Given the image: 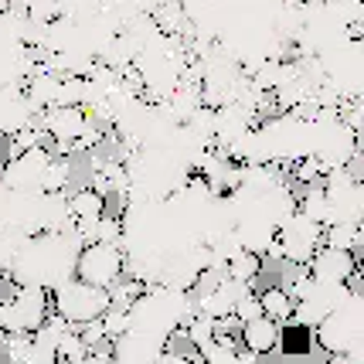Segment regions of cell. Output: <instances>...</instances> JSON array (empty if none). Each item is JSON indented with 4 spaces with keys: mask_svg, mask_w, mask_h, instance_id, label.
<instances>
[{
    "mask_svg": "<svg viewBox=\"0 0 364 364\" xmlns=\"http://www.w3.org/2000/svg\"><path fill=\"white\" fill-rule=\"evenodd\" d=\"M82 235L72 228L65 232H41L21 242L14 262L7 269V279L14 289H45L55 293L62 283L75 279V262L82 252Z\"/></svg>",
    "mask_w": 364,
    "mask_h": 364,
    "instance_id": "obj_1",
    "label": "cell"
},
{
    "mask_svg": "<svg viewBox=\"0 0 364 364\" xmlns=\"http://www.w3.org/2000/svg\"><path fill=\"white\" fill-rule=\"evenodd\" d=\"M198 310L191 293H177V289H164V286H146L136 293V300L127 306V331L143 333L157 344L174 341V333H181L191 323Z\"/></svg>",
    "mask_w": 364,
    "mask_h": 364,
    "instance_id": "obj_2",
    "label": "cell"
},
{
    "mask_svg": "<svg viewBox=\"0 0 364 364\" xmlns=\"http://www.w3.org/2000/svg\"><path fill=\"white\" fill-rule=\"evenodd\" d=\"M320 350H327L333 358L341 354H361L364 350V300L361 289H350V296L333 314L320 320L314 327Z\"/></svg>",
    "mask_w": 364,
    "mask_h": 364,
    "instance_id": "obj_3",
    "label": "cell"
},
{
    "mask_svg": "<svg viewBox=\"0 0 364 364\" xmlns=\"http://www.w3.org/2000/svg\"><path fill=\"white\" fill-rule=\"evenodd\" d=\"M350 289H358V276L348 286H331V283H317L306 272H300L296 283H293V293H289L293 296V320L300 327H317L327 314H333L341 303L348 300Z\"/></svg>",
    "mask_w": 364,
    "mask_h": 364,
    "instance_id": "obj_4",
    "label": "cell"
},
{
    "mask_svg": "<svg viewBox=\"0 0 364 364\" xmlns=\"http://www.w3.org/2000/svg\"><path fill=\"white\" fill-rule=\"evenodd\" d=\"M38 127H41V133L62 150L65 157L92 146L95 136H99L89 109H82V106H55V109L38 116Z\"/></svg>",
    "mask_w": 364,
    "mask_h": 364,
    "instance_id": "obj_5",
    "label": "cell"
},
{
    "mask_svg": "<svg viewBox=\"0 0 364 364\" xmlns=\"http://www.w3.org/2000/svg\"><path fill=\"white\" fill-rule=\"evenodd\" d=\"M109 303L112 300L106 289H95L82 279H68L51 293V314L62 317L75 331V327H85V323H95V320L106 317Z\"/></svg>",
    "mask_w": 364,
    "mask_h": 364,
    "instance_id": "obj_6",
    "label": "cell"
},
{
    "mask_svg": "<svg viewBox=\"0 0 364 364\" xmlns=\"http://www.w3.org/2000/svg\"><path fill=\"white\" fill-rule=\"evenodd\" d=\"M320 245H323V228L296 211V215H289V218L279 225L276 245H272L266 255L283 259V262H289V266H306Z\"/></svg>",
    "mask_w": 364,
    "mask_h": 364,
    "instance_id": "obj_7",
    "label": "cell"
},
{
    "mask_svg": "<svg viewBox=\"0 0 364 364\" xmlns=\"http://www.w3.org/2000/svg\"><path fill=\"white\" fill-rule=\"evenodd\" d=\"M320 191H323V201H327V228L331 225H361L364 191L358 177H350L344 167L327 171Z\"/></svg>",
    "mask_w": 364,
    "mask_h": 364,
    "instance_id": "obj_8",
    "label": "cell"
},
{
    "mask_svg": "<svg viewBox=\"0 0 364 364\" xmlns=\"http://www.w3.org/2000/svg\"><path fill=\"white\" fill-rule=\"evenodd\" d=\"M123 276H127V259H123L119 245H106V242L82 245L79 262H75V279L109 293L116 283H123Z\"/></svg>",
    "mask_w": 364,
    "mask_h": 364,
    "instance_id": "obj_9",
    "label": "cell"
},
{
    "mask_svg": "<svg viewBox=\"0 0 364 364\" xmlns=\"http://www.w3.org/2000/svg\"><path fill=\"white\" fill-rule=\"evenodd\" d=\"M51 317V293L45 289H14V296L0 300V331L34 333Z\"/></svg>",
    "mask_w": 364,
    "mask_h": 364,
    "instance_id": "obj_10",
    "label": "cell"
},
{
    "mask_svg": "<svg viewBox=\"0 0 364 364\" xmlns=\"http://www.w3.org/2000/svg\"><path fill=\"white\" fill-rule=\"evenodd\" d=\"M51 160H55V154L41 143L34 150H24V154H14V157L4 160L0 177H4L7 191H14V194H45V177Z\"/></svg>",
    "mask_w": 364,
    "mask_h": 364,
    "instance_id": "obj_11",
    "label": "cell"
},
{
    "mask_svg": "<svg viewBox=\"0 0 364 364\" xmlns=\"http://www.w3.org/2000/svg\"><path fill=\"white\" fill-rule=\"evenodd\" d=\"M306 276L317 279V283H331V286H348L358 269H361V259L354 252H344V249H331V245H320L314 259L306 262Z\"/></svg>",
    "mask_w": 364,
    "mask_h": 364,
    "instance_id": "obj_12",
    "label": "cell"
},
{
    "mask_svg": "<svg viewBox=\"0 0 364 364\" xmlns=\"http://www.w3.org/2000/svg\"><path fill=\"white\" fill-rule=\"evenodd\" d=\"M245 296H252V286L235 283V279H228V276H218V283L194 303V310L208 320H228V317H235V306L245 300Z\"/></svg>",
    "mask_w": 364,
    "mask_h": 364,
    "instance_id": "obj_13",
    "label": "cell"
},
{
    "mask_svg": "<svg viewBox=\"0 0 364 364\" xmlns=\"http://www.w3.org/2000/svg\"><path fill=\"white\" fill-rule=\"evenodd\" d=\"M38 127V112L31 109L28 95H24V85H14V89H0V136H17L24 129Z\"/></svg>",
    "mask_w": 364,
    "mask_h": 364,
    "instance_id": "obj_14",
    "label": "cell"
},
{
    "mask_svg": "<svg viewBox=\"0 0 364 364\" xmlns=\"http://www.w3.org/2000/svg\"><path fill=\"white\" fill-rule=\"evenodd\" d=\"M164 350H167V344H157V341H150L143 333L123 331L112 341L109 364H157Z\"/></svg>",
    "mask_w": 364,
    "mask_h": 364,
    "instance_id": "obj_15",
    "label": "cell"
},
{
    "mask_svg": "<svg viewBox=\"0 0 364 364\" xmlns=\"http://www.w3.org/2000/svg\"><path fill=\"white\" fill-rule=\"evenodd\" d=\"M68 198V218L75 228H89L95 225L102 215H106V198L99 194L95 188H72V194H65Z\"/></svg>",
    "mask_w": 364,
    "mask_h": 364,
    "instance_id": "obj_16",
    "label": "cell"
},
{
    "mask_svg": "<svg viewBox=\"0 0 364 364\" xmlns=\"http://www.w3.org/2000/svg\"><path fill=\"white\" fill-rule=\"evenodd\" d=\"M242 344L245 350L259 358V354H272L279 348V323L269 317H255L249 323H242Z\"/></svg>",
    "mask_w": 364,
    "mask_h": 364,
    "instance_id": "obj_17",
    "label": "cell"
},
{
    "mask_svg": "<svg viewBox=\"0 0 364 364\" xmlns=\"http://www.w3.org/2000/svg\"><path fill=\"white\" fill-rule=\"evenodd\" d=\"M259 306H262V317L276 320V323L293 320V296L283 286H269L266 293H259Z\"/></svg>",
    "mask_w": 364,
    "mask_h": 364,
    "instance_id": "obj_18",
    "label": "cell"
},
{
    "mask_svg": "<svg viewBox=\"0 0 364 364\" xmlns=\"http://www.w3.org/2000/svg\"><path fill=\"white\" fill-rule=\"evenodd\" d=\"M323 245L354 252L361 259V225H331V228H323Z\"/></svg>",
    "mask_w": 364,
    "mask_h": 364,
    "instance_id": "obj_19",
    "label": "cell"
},
{
    "mask_svg": "<svg viewBox=\"0 0 364 364\" xmlns=\"http://www.w3.org/2000/svg\"><path fill=\"white\" fill-rule=\"evenodd\" d=\"M259 272H262V259H259V255H252V252H238L235 259L225 266V276H228V279L245 283V286H252Z\"/></svg>",
    "mask_w": 364,
    "mask_h": 364,
    "instance_id": "obj_20",
    "label": "cell"
},
{
    "mask_svg": "<svg viewBox=\"0 0 364 364\" xmlns=\"http://www.w3.org/2000/svg\"><path fill=\"white\" fill-rule=\"evenodd\" d=\"M55 106H82V109H85V79H79V75H62Z\"/></svg>",
    "mask_w": 364,
    "mask_h": 364,
    "instance_id": "obj_21",
    "label": "cell"
},
{
    "mask_svg": "<svg viewBox=\"0 0 364 364\" xmlns=\"http://www.w3.org/2000/svg\"><path fill=\"white\" fill-rule=\"evenodd\" d=\"M184 337H188V341H191V344H194L198 350L208 348V344H211V341L218 337V333H215V320L201 317V314H194V317H191V323L184 327Z\"/></svg>",
    "mask_w": 364,
    "mask_h": 364,
    "instance_id": "obj_22",
    "label": "cell"
},
{
    "mask_svg": "<svg viewBox=\"0 0 364 364\" xmlns=\"http://www.w3.org/2000/svg\"><path fill=\"white\" fill-rule=\"evenodd\" d=\"M55 354H58V361H65V364H82V361H85V354H89V348L82 344L79 331H68L62 341H58Z\"/></svg>",
    "mask_w": 364,
    "mask_h": 364,
    "instance_id": "obj_23",
    "label": "cell"
},
{
    "mask_svg": "<svg viewBox=\"0 0 364 364\" xmlns=\"http://www.w3.org/2000/svg\"><path fill=\"white\" fill-rule=\"evenodd\" d=\"M68 331H72V327H68L62 317H55V314H51V317L34 331V341H38V344H48V348H58V341H62Z\"/></svg>",
    "mask_w": 364,
    "mask_h": 364,
    "instance_id": "obj_24",
    "label": "cell"
},
{
    "mask_svg": "<svg viewBox=\"0 0 364 364\" xmlns=\"http://www.w3.org/2000/svg\"><path fill=\"white\" fill-rule=\"evenodd\" d=\"M31 333H7V341H4V354H7V361L11 364H24L28 358V350H31Z\"/></svg>",
    "mask_w": 364,
    "mask_h": 364,
    "instance_id": "obj_25",
    "label": "cell"
},
{
    "mask_svg": "<svg viewBox=\"0 0 364 364\" xmlns=\"http://www.w3.org/2000/svg\"><path fill=\"white\" fill-rule=\"evenodd\" d=\"M31 337H34V333H31ZM24 364H58V354H55V348H48V344H38V341H31V350H28Z\"/></svg>",
    "mask_w": 364,
    "mask_h": 364,
    "instance_id": "obj_26",
    "label": "cell"
},
{
    "mask_svg": "<svg viewBox=\"0 0 364 364\" xmlns=\"http://www.w3.org/2000/svg\"><path fill=\"white\" fill-rule=\"evenodd\" d=\"M255 317H262V306H259V296H245V300L235 306V320L238 323H249V320H255Z\"/></svg>",
    "mask_w": 364,
    "mask_h": 364,
    "instance_id": "obj_27",
    "label": "cell"
},
{
    "mask_svg": "<svg viewBox=\"0 0 364 364\" xmlns=\"http://www.w3.org/2000/svg\"><path fill=\"white\" fill-rule=\"evenodd\" d=\"M79 337H82V344L85 348H95L99 341H106V331H102V320H95V323H85L79 331Z\"/></svg>",
    "mask_w": 364,
    "mask_h": 364,
    "instance_id": "obj_28",
    "label": "cell"
},
{
    "mask_svg": "<svg viewBox=\"0 0 364 364\" xmlns=\"http://www.w3.org/2000/svg\"><path fill=\"white\" fill-rule=\"evenodd\" d=\"M157 364H198V361H191L188 354H177V350H164V354H160V361Z\"/></svg>",
    "mask_w": 364,
    "mask_h": 364,
    "instance_id": "obj_29",
    "label": "cell"
},
{
    "mask_svg": "<svg viewBox=\"0 0 364 364\" xmlns=\"http://www.w3.org/2000/svg\"><path fill=\"white\" fill-rule=\"evenodd\" d=\"M327 364H364V354H341V358H331Z\"/></svg>",
    "mask_w": 364,
    "mask_h": 364,
    "instance_id": "obj_30",
    "label": "cell"
},
{
    "mask_svg": "<svg viewBox=\"0 0 364 364\" xmlns=\"http://www.w3.org/2000/svg\"><path fill=\"white\" fill-rule=\"evenodd\" d=\"M7 198H11V191L4 184V177H0V225H4V208H7Z\"/></svg>",
    "mask_w": 364,
    "mask_h": 364,
    "instance_id": "obj_31",
    "label": "cell"
}]
</instances>
